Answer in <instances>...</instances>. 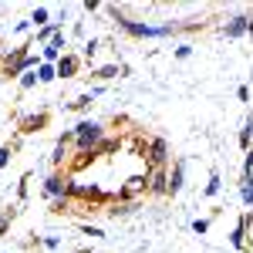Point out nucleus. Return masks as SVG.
Instances as JSON below:
<instances>
[{
    "label": "nucleus",
    "mask_w": 253,
    "mask_h": 253,
    "mask_svg": "<svg viewBox=\"0 0 253 253\" xmlns=\"http://www.w3.org/2000/svg\"><path fill=\"white\" fill-rule=\"evenodd\" d=\"M193 230H196V233H206V230H210V223H206V219H196Z\"/></svg>",
    "instance_id": "nucleus-20"
},
{
    "label": "nucleus",
    "mask_w": 253,
    "mask_h": 253,
    "mask_svg": "<svg viewBox=\"0 0 253 253\" xmlns=\"http://www.w3.org/2000/svg\"><path fill=\"white\" fill-rule=\"evenodd\" d=\"M182 175H186V162H175V172H172V182H169V193H179V189H182Z\"/></svg>",
    "instance_id": "nucleus-5"
},
{
    "label": "nucleus",
    "mask_w": 253,
    "mask_h": 253,
    "mask_svg": "<svg viewBox=\"0 0 253 253\" xmlns=\"http://www.w3.org/2000/svg\"><path fill=\"white\" fill-rule=\"evenodd\" d=\"M162 159H166V142L156 138V142H152V162H162Z\"/></svg>",
    "instance_id": "nucleus-10"
},
{
    "label": "nucleus",
    "mask_w": 253,
    "mask_h": 253,
    "mask_svg": "<svg viewBox=\"0 0 253 253\" xmlns=\"http://www.w3.org/2000/svg\"><path fill=\"white\" fill-rule=\"evenodd\" d=\"M61 47H64V38L58 34V38H54L51 44H47V47H44V58H47V61H54V58L61 54Z\"/></svg>",
    "instance_id": "nucleus-6"
},
{
    "label": "nucleus",
    "mask_w": 253,
    "mask_h": 253,
    "mask_svg": "<svg viewBox=\"0 0 253 253\" xmlns=\"http://www.w3.org/2000/svg\"><path fill=\"white\" fill-rule=\"evenodd\" d=\"M38 64V58H17V64L10 68V75H20V71H27V68H34Z\"/></svg>",
    "instance_id": "nucleus-9"
},
{
    "label": "nucleus",
    "mask_w": 253,
    "mask_h": 253,
    "mask_svg": "<svg viewBox=\"0 0 253 253\" xmlns=\"http://www.w3.org/2000/svg\"><path fill=\"white\" fill-rule=\"evenodd\" d=\"M58 78V71L51 68V64H41V71H38V81H54Z\"/></svg>",
    "instance_id": "nucleus-12"
},
{
    "label": "nucleus",
    "mask_w": 253,
    "mask_h": 253,
    "mask_svg": "<svg viewBox=\"0 0 253 253\" xmlns=\"http://www.w3.org/2000/svg\"><path fill=\"white\" fill-rule=\"evenodd\" d=\"M3 230H7V216H0V233H3Z\"/></svg>",
    "instance_id": "nucleus-22"
},
{
    "label": "nucleus",
    "mask_w": 253,
    "mask_h": 253,
    "mask_svg": "<svg viewBox=\"0 0 253 253\" xmlns=\"http://www.w3.org/2000/svg\"><path fill=\"white\" fill-rule=\"evenodd\" d=\"M34 81H38V75H24L20 78V88H34Z\"/></svg>",
    "instance_id": "nucleus-19"
},
{
    "label": "nucleus",
    "mask_w": 253,
    "mask_h": 253,
    "mask_svg": "<svg viewBox=\"0 0 253 253\" xmlns=\"http://www.w3.org/2000/svg\"><path fill=\"white\" fill-rule=\"evenodd\" d=\"M44 122H47L44 115H31V118H24L20 125H24V132H34V128H41V125H44Z\"/></svg>",
    "instance_id": "nucleus-8"
},
{
    "label": "nucleus",
    "mask_w": 253,
    "mask_h": 253,
    "mask_svg": "<svg viewBox=\"0 0 253 253\" xmlns=\"http://www.w3.org/2000/svg\"><path fill=\"white\" fill-rule=\"evenodd\" d=\"M152 193H169V182L162 172H156V179H152Z\"/></svg>",
    "instance_id": "nucleus-13"
},
{
    "label": "nucleus",
    "mask_w": 253,
    "mask_h": 253,
    "mask_svg": "<svg viewBox=\"0 0 253 253\" xmlns=\"http://www.w3.org/2000/svg\"><path fill=\"white\" fill-rule=\"evenodd\" d=\"M250 132H253V118H247V125H243V132H240V145H243V149H250Z\"/></svg>",
    "instance_id": "nucleus-11"
},
{
    "label": "nucleus",
    "mask_w": 253,
    "mask_h": 253,
    "mask_svg": "<svg viewBox=\"0 0 253 253\" xmlns=\"http://www.w3.org/2000/svg\"><path fill=\"white\" fill-rule=\"evenodd\" d=\"M75 71H78V58H61L58 75H64V78H68V75H75Z\"/></svg>",
    "instance_id": "nucleus-7"
},
{
    "label": "nucleus",
    "mask_w": 253,
    "mask_h": 253,
    "mask_svg": "<svg viewBox=\"0 0 253 253\" xmlns=\"http://www.w3.org/2000/svg\"><path fill=\"white\" fill-rule=\"evenodd\" d=\"M7 156H10V149H0V166H7Z\"/></svg>",
    "instance_id": "nucleus-21"
},
{
    "label": "nucleus",
    "mask_w": 253,
    "mask_h": 253,
    "mask_svg": "<svg viewBox=\"0 0 253 253\" xmlns=\"http://www.w3.org/2000/svg\"><path fill=\"white\" fill-rule=\"evenodd\" d=\"M247 27H250V17H233L230 24H226V38H240V34H247Z\"/></svg>",
    "instance_id": "nucleus-4"
},
{
    "label": "nucleus",
    "mask_w": 253,
    "mask_h": 253,
    "mask_svg": "<svg viewBox=\"0 0 253 253\" xmlns=\"http://www.w3.org/2000/svg\"><path fill=\"white\" fill-rule=\"evenodd\" d=\"M219 193V172H210V182H206V196Z\"/></svg>",
    "instance_id": "nucleus-14"
},
{
    "label": "nucleus",
    "mask_w": 253,
    "mask_h": 253,
    "mask_svg": "<svg viewBox=\"0 0 253 253\" xmlns=\"http://www.w3.org/2000/svg\"><path fill=\"white\" fill-rule=\"evenodd\" d=\"M44 193H47V196H58V199H64V196H68V182H61V175H51V179L44 182Z\"/></svg>",
    "instance_id": "nucleus-3"
},
{
    "label": "nucleus",
    "mask_w": 253,
    "mask_h": 253,
    "mask_svg": "<svg viewBox=\"0 0 253 253\" xmlns=\"http://www.w3.org/2000/svg\"><path fill=\"white\" fill-rule=\"evenodd\" d=\"M243 203H247V206H253V179H247V182H243Z\"/></svg>",
    "instance_id": "nucleus-16"
},
{
    "label": "nucleus",
    "mask_w": 253,
    "mask_h": 253,
    "mask_svg": "<svg viewBox=\"0 0 253 253\" xmlns=\"http://www.w3.org/2000/svg\"><path fill=\"white\" fill-rule=\"evenodd\" d=\"M247 179H253V152L247 156V166H243V182H247Z\"/></svg>",
    "instance_id": "nucleus-17"
},
{
    "label": "nucleus",
    "mask_w": 253,
    "mask_h": 253,
    "mask_svg": "<svg viewBox=\"0 0 253 253\" xmlns=\"http://www.w3.org/2000/svg\"><path fill=\"white\" fill-rule=\"evenodd\" d=\"M118 24L128 34H135V38H162V34H172V27H149V24H135V20H125V17H118Z\"/></svg>",
    "instance_id": "nucleus-1"
},
{
    "label": "nucleus",
    "mask_w": 253,
    "mask_h": 253,
    "mask_svg": "<svg viewBox=\"0 0 253 253\" xmlns=\"http://www.w3.org/2000/svg\"><path fill=\"white\" fill-rule=\"evenodd\" d=\"M243 233H247V219L233 230V247H243Z\"/></svg>",
    "instance_id": "nucleus-15"
},
{
    "label": "nucleus",
    "mask_w": 253,
    "mask_h": 253,
    "mask_svg": "<svg viewBox=\"0 0 253 253\" xmlns=\"http://www.w3.org/2000/svg\"><path fill=\"white\" fill-rule=\"evenodd\" d=\"M75 138H78L81 149H91L95 142H101V125H95V122H81L78 128H75Z\"/></svg>",
    "instance_id": "nucleus-2"
},
{
    "label": "nucleus",
    "mask_w": 253,
    "mask_h": 253,
    "mask_svg": "<svg viewBox=\"0 0 253 253\" xmlns=\"http://www.w3.org/2000/svg\"><path fill=\"white\" fill-rule=\"evenodd\" d=\"M31 20H34V24H44V20H47V10H44V7H38V10H34V17H31Z\"/></svg>",
    "instance_id": "nucleus-18"
},
{
    "label": "nucleus",
    "mask_w": 253,
    "mask_h": 253,
    "mask_svg": "<svg viewBox=\"0 0 253 253\" xmlns=\"http://www.w3.org/2000/svg\"><path fill=\"white\" fill-rule=\"evenodd\" d=\"M247 34H250V38H253V17H250V27H247Z\"/></svg>",
    "instance_id": "nucleus-23"
}]
</instances>
